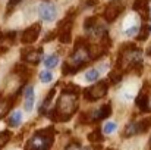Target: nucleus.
I'll return each mask as SVG.
<instances>
[{"label": "nucleus", "mask_w": 151, "mask_h": 150, "mask_svg": "<svg viewBox=\"0 0 151 150\" xmlns=\"http://www.w3.org/2000/svg\"><path fill=\"white\" fill-rule=\"evenodd\" d=\"M79 91H81V88L78 86H73V84H68L62 90V94L59 96L56 106L53 107L51 112H49V115L53 121L66 122L76 113Z\"/></svg>", "instance_id": "1"}, {"label": "nucleus", "mask_w": 151, "mask_h": 150, "mask_svg": "<svg viewBox=\"0 0 151 150\" xmlns=\"http://www.w3.org/2000/svg\"><path fill=\"white\" fill-rule=\"evenodd\" d=\"M103 134H101L100 130H96V131H93L90 136H88V140H90V143H101L103 141Z\"/></svg>", "instance_id": "24"}, {"label": "nucleus", "mask_w": 151, "mask_h": 150, "mask_svg": "<svg viewBox=\"0 0 151 150\" xmlns=\"http://www.w3.org/2000/svg\"><path fill=\"white\" fill-rule=\"evenodd\" d=\"M107 150H111V149H107Z\"/></svg>", "instance_id": "36"}, {"label": "nucleus", "mask_w": 151, "mask_h": 150, "mask_svg": "<svg viewBox=\"0 0 151 150\" xmlns=\"http://www.w3.org/2000/svg\"><path fill=\"white\" fill-rule=\"evenodd\" d=\"M99 77H100V71L99 69H90L87 74H85V80L88 81V83H96L97 80H99Z\"/></svg>", "instance_id": "22"}, {"label": "nucleus", "mask_w": 151, "mask_h": 150, "mask_svg": "<svg viewBox=\"0 0 151 150\" xmlns=\"http://www.w3.org/2000/svg\"><path fill=\"white\" fill-rule=\"evenodd\" d=\"M150 144H151V140H150Z\"/></svg>", "instance_id": "35"}, {"label": "nucleus", "mask_w": 151, "mask_h": 150, "mask_svg": "<svg viewBox=\"0 0 151 150\" xmlns=\"http://www.w3.org/2000/svg\"><path fill=\"white\" fill-rule=\"evenodd\" d=\"M40 33H41V24H38V22L37 24H32L31 27H28L22 33V37H21L22 44H32L38 38Z\"/></svg>", "instance_id": "9"}, {"label": "nucleus", "mask_w": 151, "mask_h": 150, "mask_svg": "<svg viewBox=\"0 0 151 150\" xmlns=\"http://www.w3.org/2000/svg\"><path fill=\"white\" fill-rule=\"evenodd\" d=\"M57 63H59V56H57V54H50V56H47L46 60H44V65H46L47 69H51V68L57 66Z\"/></svg>", "instance_id": "20"}, {"label": "nucleus", "mask_w": 151, "mask_h": 150, "mask_svg": "<svg viewBox=\"0 0 151 150\" xmlns=\"http://www.w3.org/2000/svg\"><path fill=\"white\" fill-rule=\"evenodd\" d=\"M43 57V49H22L21 59L31 65H38Z\"/></svg>", "instance_id": "10"}, {"label": "nucleus", "mask_w": 151, "mask_h": 150, "mask_svg": "<svg viewBox=\"0 0 151 150\" xmlns=\"http://www.w3.org/2000/svg\"><path fill=\"white\" fill-rule=\"evenodd\" d=\"M15 72L19 74V75H22V78H25V75H29L28 68H27L25 65H21V63H18V65L15 66Z\"/></svg>", "instance_id": "26"}, {"label": "nucleus", "mask_w": 151, "mask_h": 150, "mask_svg": "<svg viewBox=\"0 0 151 150\" xmlns=\"http://www.w3.org/2000/svg\"><path fill=\"white\" fill-rule=\"evenodd\" d=\"M24 97H25V112H31L34 107V101H35V96H34V88L31 86L25 87L24 90Z\"/></svg>", "instance_id": "14"}, {"label": "nucleus", "mask_w": 151, "mask_h": 150, "mask_svg": "<svg viewBox=\"0 0 151 150\" xmlns=\"http://www.w3.org/2000/svg\"><path fill=\"white\" fill-rule=\"evenodd\" d=\"M96 27H97V16H90V18L85 19V22H84V30H85L88 34H91Z\"/></svg>", "instance_id": "17"}, {"label": "nucleus", "mask_w": 151, "mask_h": 150, "mask_svg": "<svg viewBox=\"0 0 151 150\" xmlns=\"http://www.w3.org/2000/svg\"><path fill=\"white\" fill-rule=\"evenodd\" d=\"M40 80H41V83H50L51 80H53V74H51L49 69L47 71H43L40 74Z\"/></svg>", "instance_id": "27"}, {"label": "nucleus", "mask_w": 151, "mask_h": 150, "mask_svg": "<svg viewBox=\"0 0 151 150\" xmlns=\"http://www.w3.org/2000/svg\"><path fill=\"white\" fill-rule=\"evenodd\" d=\"M145 1H150V0H145Z\"/></svg>", "instance_id": "34"}, {"label": "nucleus", "mask_w": 151, "mask_h": 150, "mask_svg": "<svg viewBox=\"0 0 151 150\" xmlns=\"http://www.w3.org/2000/svg\"><path fill=\"white\" fill-rule=\"evenodd\" d=\"M15 100H16V96H10L9 99H6V100L1 99V96H0V118H3L12 109Z\"/></svg>", "instance_id": "15"}, {"label": "nucleus", "mask_w": 151, "mask_h": 150, "mask_svg": "<svg viewBox=\"0 0 151 150\" xmlns=\"http://www.w3.org/2000/svg\"><path fill=\"white\" fill-rule=\"evenodd\" d=\"M139 31V28L137 27V25H134V27H131V28H128L126 31H125V34L128 36V37H132V36H135L137 33Z\"/></svg>", "instance_id": "29"}, {"label": "nucleus", "mask_w": 151, "mask_h": 150, "mask_svg": "<svg viewBox=\"0 0 151 150\" xmlns=\"http://www.w3.org/2000/svg\"><path fill=\"white\" fill-rule=\"evenodd\" d=\"M54 93H56V87L54 88H51V91L47 94V97H46V100H44V103L41 104V109H40V113H46V110L49 109L47 106H50V101H51V99H53V96H54Z\"/></svg>", "instance_id": "23"}, {"label": "nucleus", "mask_w": 151, "mask_h": 150, "mask_svg": "<svg viewBox=\"0 0 151 150\" xmlns=\"http://www.w3.org/2000/svg\"><path fill=\"white\" fill-rule=\"evenodd\" d=\"M125 10V3L122 0H111L109 1V4L106 6L104 12H103V18L106 22L111 24L117 19V16Z\"/></svg>", "instance_id": "6"}, {"label": "nucleus", "mask_w": 151, "mask_h": 150, "mask_svg": "<svg viewBox=\"0 0 151 150\" xmlns=\"http://www.w3.org/2000/svg\"><path fill=\"white\" fill-rule=\"evenodd\" d=\"M93 60L91 59V53H90V44L85 38L79 37L75 41L73 51L69 56L68 62L63 63L62 66V72L63 75H70V74H76L79 69L85 68L88 65V62Z\"/></svg>", "instance_id": "2"}, {"label": "nucleus", "mask_w": 151, "mask_h": 150, "mask_svg": "<svg viewBox=\"0 0 151 150\" xmlns=\"http://www.w3.org/2000/svg\"><path fill=\"white\" fill-rule=\"evenodd\" d=\"M148 34H150V28L148 25H142L138 31V36H137V40L138 41H145L148 38Z\"/></svg>", "instance_id": "21"}, {"label": "nucleus", "mask_w": 151, "mask_h": 150, "mask_svg": "<svg viewBox=\"0 0 151 150\" xmlns=\"http://www.w3.org/2000/svg\"><path fill=\"white\" fill-rule=\"evenodd\" d=\"M148 28H150V33H151V25H148Z\"/></svg>", "instance_id": "33"}, {"label": "nucleus", "mask_w": 151, "mask_h": 150, "mask_svg": "<svg viewBox=\"0 0 151 150\" xmlns=\"http://www.w3.org/2000/svg\"><path fill=\"white\" fill-rule=\"evenodd\" d=\"M66 150H81V146H79L78 143H70V144L66 147Z\"/></svg>", "instance_id": "30"}, {"label": "nucleus", "mask_w": 151, "mask_h": 150, "mask_svg": "<svg viewBox=\"0 0 151 150\" xmlns=\"http://www.w3.org/2000/svg\"><path fill=\"white\" fill-rule=\"evenodd\" d=\"M19 1H21V0H9V3H7V7H9V9H12V7H13V6H16Z\"/></svg>", "instance_id": "31"}, {"label": "nucleus", "mask_w": 151, "mask_h": 150, "mask_svg": "<svg viewBox=\"0 0 151 150\" xmlns=\"http://www.w3.org/2000/svg\"><path fill=\"white\" fill-rule=\"evenodd\" d=\"M21 122H22V113H21L19 110H15L13 113H10V116H9V119H7V125H9V127L16 128V127L21 125Z\"/></svg>", "instance_id": "16"}, {"label": "nucleus", "mask_w": 151, "mask_h": 150, "mask_svg": "<svg viewBox=\"0 0 151 150\" xmlns=\"http://www.w3.org/2000/svg\"><path fill=\"white\" fill-rule=\"evenodd\" d=\"M147 54H148V56H151V46L148 47V50H147Z\"/></svg>", "instance_id": "32"}, {"label": "nucleus", "mask_w": 151, "mask_h": 150, "mask_svg": "<svg viewBox=\"0 0 151 150\" xmlns=\"http://www.w3.org/2000/svg\"><path fill=\"white\" fill-rule=\"evenodd\" d=\"M137 106L142 110V112H150V103H148V93H147V87H144L139 94L137 96Z\"/></svg>", "instance_id": "12"}, {"label": "nucleus", "mask_w": 151, "mask_h": 150, "mask_svg": "<svg viewBox=\"0 0 151 150\" xmlns=\"http://www.w3.org/2000/svg\"><path fill=\"white\" fill-rule=\"evenodd\" d=\"M132 9L135 12H138L142 18V21H148V1L145 0H135L134 4H132Z\"/></svg>", "instance_id": "11"}, {"label": "nucleus", "mask_w": 151, "mask_h": 150, "mask_svg": "<svg viewBox=\"0 0 151 150\" xmlns=\"http://www.w3.org/2000/svg\"><path fill=\"white\" fill-rule=\"evenodd\" d=\"M109 91V84L106 80H101L97 84L88 87V88H84V97L88 100V101H96V100L103 99Z\"/></svg>", "instance_id": "5"}, {"label": "nucleus", "mask_w": 151, "mask_h": 150, "mask_svg": "<svg viewBox=\"0 0 151 150\" xmlns=\"http://www.w3.org/2000/svg\"><path fill=\"white\" fill-rule=\"evenodd\" d=\"M54 143V128L38 130L27 143L25 150H50Z\"/></svg>", "instance_id": "3"}, {"label": "nucleus", "mask_w": 151, "mask_h": 150, "mask_svg": "<svg viewBox=\"0 0 151 150\" xmlns=\"http://www.w3.org/2000/svg\"><path fill=\"white\" fill-rule=\"evenodd\" d=\"M122 75H123V72L120 71V69H113L110 74H109V83H111V84H119L120 83V80H122Z\"/></svg>", "instance_id": "18"}, {"label": "nucleus", "mask_w": 151, "mask_h": 150, "mask_svg": "<svg viewBox=\"0 0 151 150\" xmlns=\"http://www.w3.org/2000/svg\"><path fill=\"white\" fill-rule=\"evenodd\" d=\"M10 136H12L10 131H1V133H0V144L4 146V144L10 140Z\"/></svg>", "instance_id": "28"}, {"label": "nucleus", "mask_w": 151, "mask_h": 150, "mask_svg": "<svg viewBox=\"0 0 151 150\" xmlns=\"http://www.w3.org/2000/svg\"><path fill=\"white\" fill-rule=\"evenodd\" d=\"M38 15H40V18H41L43 21L51 22V21H54L56 16H57V9H56V6H54L53 3L44 1V3H41V4L38 6Z\"/></svg>", "instance_id": "8"}, {"label": "nucleus", "mask_w": 151, "mask_h": 150, "mask_svg": "<svg viewBox=\"0 0 151 150\" xmlns=\"http://www.w3.org/2000/svg\"><path fill=\"white\" fill-rule=\"evenodd\" d=\"M15 37H16V33L15 31H9V33H6V34H3V40L4 41H7V43H13L15 41ZM3 43H0V51H6V50L9 49V47H6V46H1Z\"/></svg>", "instance_id": "19"}, {"label": "nucleus", "mask_w": 151, "mask_h": 150, "mask_svg": "<svg viewBox=\"0 0 151 150\" xmlns=\"http://www.w3.org/2000/svg\"><path fill=\"white\" fill-rule=\"evenodd\" d=\"M116 122H106L104 124V128H103V133L104 134H107V136H110V134H113L114 131H116Z\"/></svg>", "instance_id": "25"}, {"label": "nucleus", "mask_w": 151, "mask_h": 150, "mask_svg": "<svg viewBox=\"0 0 151 150\" xmlns=\"http://www.w3.org/2000/svg\"><path fill=\"white\" fill-rule=\"evenodd\" d=\"M72 28H73V15H66L57 25V38L63 44H69L72 40Z\"/></svg>", "instance_id": "4"}, {"label": "nucleus", "mask_w": 151, "mask_h": 150, "mask_svg": "<svg viewBox=\"0 0 151 150\" xmlns=\"http://www.w3.org/2000/svg\"><path fill=\"white\" fill-rule=\"evenodd\" d=\"M110 115H111V104H110V103H106V104L100 106L97 110L93 112V119H94V121L107 119Z\"/></svg>", "instance_id": "13"}, {"label": "nucleus", "mask_w": 151, "mask_h": 150, "mask_svg": "<svg viewBox=\"0 0 151 150\" xmlns=\"http://www.w3.org/2000/svg\"><path fill=\"white\" fill-rule=\"evenodd\" d=\"M151 127V118H145L142 121H138V122H132L129 124L126 128H125V137H132V136H137V134H144L150 130Z\"/></svg>", "instance_id": "7"}]
</instances>
